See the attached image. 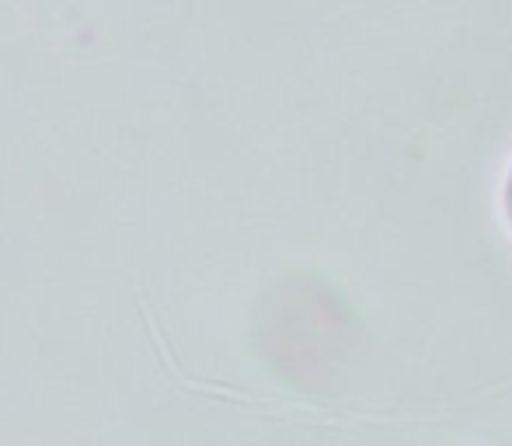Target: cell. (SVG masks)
Segmentation results:
<instances>
[{
    "label": "cell",
    "mask_w": 512,
    "mask_h": 446,
    "mask_svg": "<svg viewBox=\"0 0 512 446\" xmlns=\"http://www.w3.org/2000/svg\"><path fill=\"white\" fill-rule=\"evenodd\" d=\"M506 217L512 223V171H509V182H506Z\"/></svg>",
    "instance_id": "1"
}]
</instances>
